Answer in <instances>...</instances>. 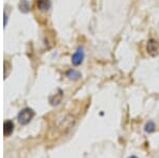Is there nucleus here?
<instances>
[{"instance_id":"obj_1","label":"nucleus","mask_w":159,"mask_h":158,"mask_svg":"<svg viewBox=\"0 0 159 158\" xmlns=\"http://www.w3.org/2000/svg\"><path fill=\"white\" fill-rule=\"evenodd\" d=\"M34 116H35L34 111H33L32 108L27 107V108H24L22 111H19L18 116H17V119H18V122L20 124L25 125V124H28L31 120H32Z\"/></svg>"},{"instance_id":"obj_2","label":"nucleus","mask_w":159,"mask_h":158,"mask_svg":"<svg viewBox=\"0 0 159 158\" xmlns=\"http://www.w3.org/2000/svg\"><path fill=\"white\" fill-rule=\"evenodd\" d=\"M147 51L151 56H157L159 54V43L155 39H150L147 44Z\"/></svg>"},{"instance_id":"obj_3","label":"nucleus","mask_w":159,"mask_h":158,"mask_svg":"<svg viewBox=\"0 0 159 158\" xmlns=\"http://www.w3.org/2000/svg\"><path fill=\"white\" fill-rule=\"evenodd\" d=\"M83 60H84V51H83V48L79 47L76 49L75 52L73 53L72 55V58H71V62L74 66H79L83 63Z\"/></svg>"},{"instance_id":"obj_4","label":"nucleus","mask_w":159,"mask_h":158,"mask_svg":"<svg viewBox=\"0 0 159 158\" xmlns=\"http://www.w3.org/2000/svg\"><path fill=\"white\" fill-rule=\"evenodd\" d=\"M36 7L39 11L46 12L50 9L51 7V1L50 0H37L36 1Z\"/></svg>"},{"instance_id":"obj_5","label":"nucleus","mask_w":159,"mask_h":158,"mask_svg":"<svg viewBox=\"0 0 159 158\" xmlns=\"http://www.w3.org/2000/svg\"><path fill=\"white\" fill-rule=\"evenodd\" d=\"M14 131V123L12 121H6L3 124V133L4 136H10Z\"/></svg>"},{"instance_id":"obj_6","label":"nucleus","mask_w":159,"mask_h":158,"mask_svg":"<svg viewBox=\"0 0 159 158\" xmlns=\"http://www.w3.org/2000/svg\"><path fill=\"white\" fill-rule=\"evenodd\" d=\"M19 9L22 13H27L30 11V4L28 0H21L19 3Z\"/></svg>"},{"instance_id":"obj_7","label":"nucleus","mask_w":159,"mask_h":158,"mask_svg":"<svg viewBox=\"0 0 159 158\" xmlns=\"http://www.w3.org/2000/svg\"><path fill=\"white\" fill-rule=\"evenodd\" d=\"M67 76L70 80H79L81 78V73L75 70H69L67 72Z\"/></svg>"},{"instance_id":"obj_8","label":"nucleus","mask_w":159,"mask_h":158,"mask_svg":"<svg viewBox=\"0 0 159 158\" xmlns=\"http://www.w3.org/2000/svg\"><path fill=\"white\" fill-rule=\"evenodd\" d=\"M155 127H156L155 123H154L153 121H148L144 126V131L147 132V133L151 134V133H153V132H155Z\"/></svg>"},{"instance_id":"obj_9","label":"nucleus","mask_w":159,"mask_h":158,"mask_svg":"<svg viewBox=\"0 0 159 158\" xmlns=\"http://www.w3.org/2000/svg\"><path fill=\"white\" fill-rule=\"evenodd\" d=\"M7 14H4V19H3L4 25H7Z\"/></svg>"},{"instance_id":"obj_10","label":"nucleus","mask_w":159,"mask_h":158,"mask_svg":"<svg viewBox=\"0 0 159 158\" xmlns=\"http://www.w3.org/2000/svg\"><path fill=\"white\" fill-rule=\"evenodd\" d=\"M129 158H138L137 156H130V157H129Z\"/></svg>"}]
</instances>
